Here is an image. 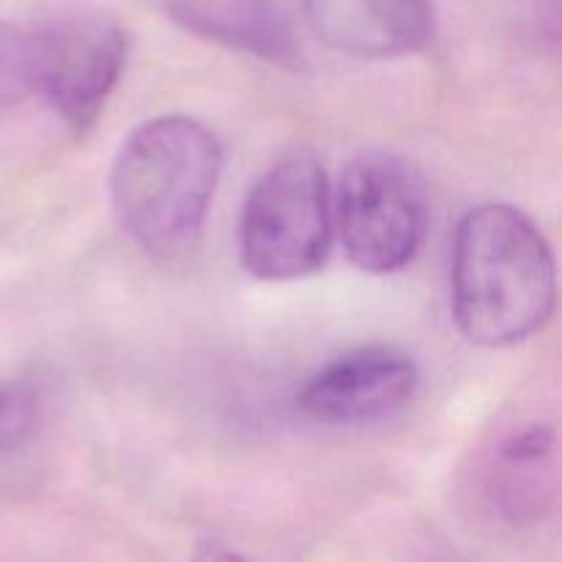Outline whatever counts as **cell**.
Wrapping results in <instances>:
<instances>
[{
    "instance_id": "obj_5",
    "label": "cell",
    "mask_w": 562,
    "mask_h": 562,
    "mask_svg": "<svg viewBox=\"0 0 562 562\" xmlns=\"http://www.w3.org/2000/svg\"><path fill=\"white\" fill-rule=\"evenodd\" d=\"M36 93L75 135H86L113 97L130 53L126 31L104 16H75L33 27Z\"/></svg>"
},
{
    "instance_id": "obj_6",
    "label": "cell",
    "mask_w": 562,
    "mask_h": 562,
    "mask_svg": "<svg viewBox=\"0 0 562 562\" xmlns=\"http://www.w3.org/2000/svg\"><path fill=\"white\" fill-rule=\"evenodd\" d=\"M420 368L395 346H362L318 368L300 390L302 415L318 426L351 428L387 420L415 401Z\"/></svg>"
},
{
    "instance_id": "obj_11",
    "label": "cell",
    "mask_w": 562,
    "mask_h": 562,
    "mask_svg": "<svg viewBox=\"0 0 562 562\" xmlns=\"http://www.w3.org/2000/svg\"><path fill=\"white\" fill-rule=\"evenodd\" d=\"M38 417V390L33 384L0 387V450L14 448L31 434Z\"/></svg>"
},
{
    "instance_id": "obj_12",
    "label": "cell",
    "mask_w": 562,
    "mask_h": 562,
    "mask_svg": "<svg viewBox=\"0 0 562 562\" xmlns=\"http://www.w3.org/2000/svg\"><path fill=\"white\" fill-rule=\"evenodd\" d=\"M192 562H247V560H241L239 554L231 552V549L209 547V549H203V552L198 554V558L192 560Z\"/></svg>"
},
{
    "instance_id": "obj_10",
    "label": "cell",
    "mask_w": 562,
    "mask_h": 562,
    "mask_svg": "<svg viewBox=\"0 0 562 562\" xmlns=\"http://www.w3.org/2000/svg\"><path fill=\"white\" fill-rule=\"evenodd\" d=\"M36 33L0 22V110L22 104L36 93Z\"/></svg>"
},
{
    "instance_id": "obj_3",
    "label": "cell",
    "mask_w": 562,
    "mask_h": 562,
    "mask_svg": "<svg viewBox=\"0 0 562 562\" xmlns=\"http://www.w3.org/2000/svg\"><path fill=\"white\" fill-rule=\"evenodd\" d=\"M333 198L327 170L311 148L280 154L252 184L241 209L239 258L263 283L316 274L333 250Z\"/></svg>"
},
{
    "instance_id": "obj_9",
    "label": "cell",
    "mask_w": 562,
    "mask_h": 562,
    "mask_svg": "<svg viewBox=\"0 0 562 562\" xmlns=\"http://www.w3.org/2000/svg\"><path fill=\"white\" fill-rule=\"evenodd\" d=\"M488 494L514 525H532L558 499V431L549 423H530L499 445L488 472Z\"/></svg>"
},
{
    "instance_id": "obj_1",
    "label": "cell",
    "mask_w": 562,
    "mask_h": 562,
    "mask_svg": "<svg viewBox=\"0 0 562 562\" xmlns=\"http://www.w3.org/2000/svg\"><path fill=\"white\" fill-rule=\"evenodd\" d=\"M450 300L461 335L510 349L541 333L558 305V263L543 231L508 203H481L453 236Z\"/></svg>"
},
{
    "instance_id": "obj_2",
    "label": "cell",
    "mask_w": 562,
    "mask_h": 562,
    "mask_svg": "<svg viewBox=\"0 0 562 562\" xmlns=\"http://www.w3.org/2000/svg\"><path fill=\"white\" fill-rule=\"evenodd\" d=\"M223 176L217 135L190 115H159L137 126L110 168V201L121 231L157 261L198 247Z\"/></svg>"
},
{
    "instance_id": "obj_8",
    "label": "cell",
    "mask_w": 562,
    "mask_h": 562,
    "mask_svg": "<svg viewBox=\"0 0 562 562\" xmlns=\"http://www.w3.org/2000/svg\"><path fill=\"white\" fill-rule=\"evenodd\" d=\"M181 31L263 64L300 69L296 27L280 0H151Z\"/></svg>"
},
{
    "instance_id": "obj_7",
    "label": "cell",
    "mask_w": 562,
    "mask_h": 562,
    "mask_svg": "<svg viewBox=\"0 0 562 562\" xmlns=\"http://www.w3.org/2000/svg\"><path fill=\"white\" fill-rule=\"evenodd\" d=\"M302 11L318 42L366 60L420 53L437 27L431 0H302Z\"/></svg>"
},
{
    "instance_id": "obj_4",
    "label": "cell",
    "mask_w": 562,
    "mask_h": 562,
    "mask_svg": "<svg viewBox=\"0 0 562 562\" xmlns=\"http://www.w3.org/2000/svg\"><path fill=\"white\" fill-rule=\"evenodd\" d=\"M335 228L346 258L368 274L409 267L428 231V195L409 159L362 151L346 165L335 201Z\"/></svg>"
}]
</instances>
